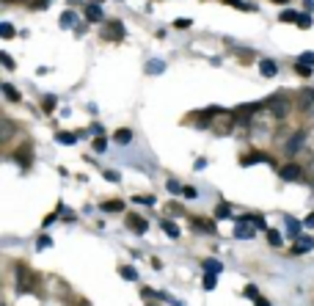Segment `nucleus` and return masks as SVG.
I'll return each instance as SVG.
<instances>
[{
    "mask_svg": "<svg viewBox=\"0 0 314 306\" xmlns=\"http://www.w3.org/2000/svg\"><path fill=\"white\" fill-rule=\"evenodd\" d=\"M306 144H311V146H314V127L309 130V138H306Z\"/></svg>",
    "mask_w": 314,
    "mask_h": 306,
    "instance_id": "nucleus-51",
    "label": "nucleus"
},
{
    "mask_svg": "<svg viewBox=\"0 0 314 306\" xmlns=\"http://www.w3.org/2000/svg\"><path fill=\"white\" fill-rule=\"evenodd\" d=\"M50 246H53V240H50L47 235H42V237L36 240V248H39V251H44V248H50Z\"/></svg>",
    "mask_w": 314,
    "mask_h": 306,
    "instance_id": "nucleus-36",
    "label": "nucleus"
},
{
    "mask_svg": "<svg viewBox=\"0 0 314 306\" xmlns=\"http://www.w3.org/2000/svg\"><path fill=\"white\" fill-rule=\"evenodd\" d=\"M254 232H256V226H254V223H248L245 218H240L234 223V237H237V240H251Z\"/></svg>",
    "mask_w": 314,
    "mask_h": 306,
    "instance_id": "nucleus-6",
    "label": "nucleus"
},
{
    "mask_svg": "<svg viewBox=\"0 0 314 306\" xmlns=\"http://www.w3.org/2000/svg\"><path fill=\"white\" fill-rule=\"evenodd\" d=\"M193 232H207V235H215V223L207 221V218H196L193 221Z\"/></svg>",
    "mask_w": 314,
    "mask_h": 306,
    "instance_id": "nucleus-15",
    "label": "nucleus"
},
{
    "mask_svg": "<svg viewBox=\"0 0 314 306\" xmlns=\"http://www.w3.org/2000/svg\"><path fill=\"white\" fill-rule=\"evenodd\" d=\"M276 3H286V0H276Z\"/></svg>",
    "mask_w": 314,
    "mask_h": 306,
    "instance_id": "nucleus-52",
    "label": "nucleus"
},
{
    "mask_svg": "<svg viewBox=\"0 0 314 306\" xmlns=\"http://www.w3.org/2000/svg\"><path fill=\"white\" fill-rule=\"evenodd\" d=\"M243 295H245V298H254V301H256V298H259V290L254 287V284H248V287L243 290Z\"/></svg>",
    "mask_w": 314,
    "mask_h": 306,
    "instance_id": "nucleus-39",
    "label": "nucleus"
},
{
    "mask_svg": "<svg viewBox=\"0 0 314 306\" xmlns=\"http://www.w3.org/2000/svg\"><path fill=\"white\" fill-rule=\"evenodd\" d=\"M42 105L47 108V111H53V108H56V97H44V102Z\"/></svg>",
    "mask_w": 314,
    "mask_h": 306,
    "instance_id": "nucleus-45",
    "label": "nucleus"
},
{
    "mask_svg": "<svg viewBox=\"0 0 314 306\" xmlns=\"http://www.w3.org/2000/svg\"><path fill=\"white\" fill-rule=\"evenodd\" d=\"M105 149H108V138H102V135H99V138L97 141H94V152H105Z\"/></svg>",
    "mask_w": 314,
    "mask_h": 306,
    "instance_id": "nucleus-35",
    "label": "nucleus"
},
{
    "mask_svg": "<svg viewBox=\"0 0 314 306\" xmlns=\"http://www.w3.org/2000/svg\"><path fill=\"white\" fill-rule=\"evenodd\" d=\"M254 306H270V301H268V298H256Z\"/></svg>",
    "mask_w": 314,
    "mask_h": 306,
    "instance_id": "nucleus-48",
    "label": "nucleus"
},
{
    "mask_svg": "<svg viewBox=\"0 0 314 306\" xmlns=\"http://www.w3.org/2000/svg\"><path fill=\"white\" fill-rule=\"evenodd\" d=\"M0 61H3V66H6V69H14V61H11L9 53H0Z\"/></svg>",
    "mask_w": 314,
    "mask_h": 306,
    "instance_id": "nucleus-41",
    "label": "nucleus"
},
{
    "mask_svg": "<svg viewBox=\"0 0 314 306\" xmlns=\"http://www.w3.org/2000/svg\"><path fill=\"white\" fill-rule=\"evenodd\" d=\"M311 105H314V88H306V91H300L298 108H300V111H309Z\"/></svg>",
    "mask_w": 314,
    "mask_h": 306,
    "instance_id": "nucleus-13",
    "label": "nucleus"
},
{
    "mask_svg": "<svg viewBox=\"0 0 314 306\" xmlns=\"http://www.w3.org/2000/svg\"><path fill=\"white\" fill-rule=\"evenodd\" d=\"M97 3H99V0H97Z\"/></svg>",
    "mask_w": 314,
    "mask_h": 306,
    "instance_id": "nucleus-53",
    "label": "nucleus"
},
{
    "mask_svg": "<svg viewBox=\"0 0 314 306\" xmlns=\"http://www.w3.org/2000/svg\"><path fill=\"white\" fill-rule=\"evenodd\" d=\"M113 141H116V144H121V146H127L129 141H133V130H127V127L116 130V133H113Z\"/></svg>",
    "mask_w": 314,
    "mask_h": 306,
    "instance_id": "nucleus-16",
    "label": "nucleus"
},
{
    "mask_svg": "<svg viewBox=\"0 0 314 306\" xmlns=\"http://www.w3.org/2000/svg\"><path fill=\"white\" fill-rule=\"evenodd\" d=\"M166 188H168V193H182V190H185L176 180H168V185H166Z\"/></svg>",
    "mask_w": 314,
    "mask_h": 306,
    "instance_id": "nucleus-38",
    "label": "nucleus"
},
{
    "mask_svg": "<svg viewBox=\"0 0 314 306\" xmlns=\"http://www.w3.org/2000/svg\"><path fill=\"white\" fill-rule=\"evenodd\" d=\"M201 268L207 270V273H221V270H223V262H221V260H213V257H207V260L201 262Z\"/></svg>",
    "mask_w": 314,
    "mask_h": 306,
    "instance_id": "nucleus-17",
    "label": "nucleus"
},
{
    "mask_svg": "<svg viewBox=\"0 0 314 306\" xmlns=\"http://www.w3.org/2000/svg\"><path fill=\"white\" fill-rule=\"evenodd\" d=\"M163 69H166V64H163L160 58H154V61H149V64H146V72L149 74H160Z\"/></svg>",
    "mask_w": 314,
    "mask_h": 306,
    "instance_id": "nucleus-23",
    "label": "nucleus"
},
{
    "mask_svg": "<svg viewBox=\"0 0 314 306\" xmlns=\"http://www.w3.org/2000/svg\"><path fill=\"white\" fill-rule=\"evenodd\" d=\"M226 3H231L234 9H245V11H256V6H251V3H243V0H226Z\"/></svg>",
    "mask_w": 314,
    "mask_h": 306,
    "instance_id": "nucleus-32",
    "label": "nucleus"
},
{
    "mask_svg": "<svg viewBox=\"0 0 314 306\" xmlns=\"http://www.w3.org/2000/svg\"><path fill=\"white\" fill-rule=\"evenodd\" d=\"M119 276L124 278V282H135V278H138V270H135V268H127V265H124V268H119Z\"/></svg>",
    "mask_w": 314,
    "mask_h": 306,
    "instance_id": "nucleus-25",
    "label": "nucleus"
},
{
    "mask_svg": "<svg viewBox=\"0 0 314 306\" xmlns=\"http://www.w3.org/2000/svg\"><path fill=\"white\" fill-rule=\"evenodd\" d=\"M298 61H303V64H309V66H314V53H303Z\"/></svg>",
    "mask_w": 314,
    "mask_h": 306,
    "instance_id": "nucleus-43",
    "label": "nucleus"
},
{
    "mask_svg": "<svg viewBox=\"0 0 314 306\" xmlns=\"http://www.w3.org/2000/svg\"><path fill=\"white\" fill-rule=\"evenodd\" d=\"M105 39H113V42H121V39H124V25H121L119 19H113V22L105 28Z\"/></svg>",
    "mask_w": 314,
    "mask_h": 306,
    "instance_id": "nucleus-7",
    "label": "nucleus"
},
{
    "mask_svg": "<svg viewBox=\"0 0 314 306\" xmlns=\"http://www.w3.org/2000/svg\"><path fill=\"white\" fill-rule=\"evenodd\" d=\"M229 215H231V207H229L226 201H221V204L215 207V218H229Z\"/></svg>",
    "mask_w": 314,
    "mask_h": 306,
    "instance_id": "nucleus-28",
    "label": "nucleus"
},
{
    "mask_svg": "<svg viewBox=\"0 0 314 306\" xmlns=\"http://www.w3.org/2000/svg\"><path fill=\"white\" fill-rule=\"evenodd\" d=\"M86 19H88V22H102V19H105V14H102V9H99V3H88V6H86Z\"/></svg>",
    "mask_w": 314,
    "mask_h": 306,
    "instance_id": "nucleus-12",
    "label": "nucleus"
},
{
    "mask_svg": "<svg viewBox=\"0 0 314 306\" xmlns=\"http://www.w3.org/2000/svg\"><path fill=\"white\" fill-rule=\"evenodd\" d=\"M298 28H303V31L311 28V14H300L298 17Z\"/></svg>",
    "mask_w": 314,
    "mask_h": 306,
    "instance_id": "nucleus-34",
    "label": "nucleus"
},
{
    "mask_svg": "<svg viewBox=\"0 0 314 306\" xmlns=\"http://www.w3.org/2000/svg\"><path fill=\"white\" fill-rule=\"evenodd\" d=\"M102 210H105V213H121V210H124V201L111 199V201H105V204H102Z\"/></svg>",
    "mask_w": 314,
    "mask_h": 306,
    "instance_id": "nucleus-22",
    "label": "nucleus"
},
{
    "mask_svg": "<svg viewBox=\"0 0 314 306\" xmlns=\"http://www.w3.org/2000/svg\"><path fill=\"white\" fill-rule=\"evenodd\" d=\"M168 213H171V215H182V204H171V207H168Z\"/></svg>",
    "mask_w": 314,
    "mask_h": 306,
    "instance_id": "nucleus-46",
    "label": "nucleus"
},
{
    "mask_svg": "<svg viewBox=\"0 0 314 306\" xmlns=\"http://www.w3.org/2000/svg\"><path fill=\"white\" fill-rule=\"evenodd\" d=\"M268 243L273 248H281L284 246V237H281V232H276V229H268Z\"/></svg>",
    "mask_w": 314,
    "mask_h": 306,
    "instance_id": "nucleus-21",
    "label": "nucleus"
},
{
    "mask_svg": "<svg viewBox=\"0 0 314 306\" xmlns=\"http://www.w3.org/2000/svg\"><path fill=\"white\" fill-rule=\"evenodd\" d=\"M265 108H268L276 119H286L292 105H290V99H286V94H273L270 99H265Z\"/></svg>",
    "mask_w": 314,
    "mask_h": 306,
    "instance_id": "nucleus-3",
    "label": "nucleus"
},
{
    "mask_svg": "<svg viewBox=\"0 0 314 306\" xmlns=\"http://www.w3.org/2000/svg\"><path fill=\"white\" fill-rule=\"evenodd\" d=\"M215 284H218V273H207V276H204V290H215Z\"/></svg>",
    "mask_w": 314,
    "mask_h": 306,
    "instance_id": "nucleus-31",
    "label": "nucleus"
},
{
    "mask_svg": "<svg viewBox=\"0 0 314 306\" xmlns=\"http://www.w3.org/2000/svg\"><path fill=\"white\" fill-rule=\"evenodd\" d=\"M303 226H314V213H311V215H306V221H303Z\"/></svg>",
    "mask_w": 314,
    "mask_h": 306,
    "instance_id": "nucleus-50",
    "label": "nucleus"
},
{
    "mask_svg": "<svg viewBox=\"0 0 314 306\" xmlns=\"http://www.w3.org/2000/svg\"><path fill=\"white\" fill-rule=\"evenodd\" d=\"M306 138H309V133H295V135H292L290 144H286V155H295L298 149L306 144Z\"/></svg>",
    "mask_w": 314,
    "mask_h": 306,
    "instance_id": "nucleus-11",
    "label": "nucleus"
},
{
    "mask_svg": "<svg viewBox=\"0 0 314 306\" xmlns=\"http://www.w3.org/2000/svg\"><path fill=\"white\" fill-rule=\"evenodd\" d=\"M281 180L286 182H303V168L298 166V163H286V166H281Z\"/></svg>",
    "mask_w": 314,
    "mask_h": 306,
    "instance_id": "nucleus-5",
    "label": "nucleus"
},
{
    "mask_svg": "<svg viewBox=\"0 0 314 306\" xmlns=\"http://www.w3.org/2000/svg\"><path fill=\"white\" fill-rule=\"evenodd\" d=\"M298 11H292V9H284L281 14H278V19H281V22H298Z\"/></svg>",
    "mask_w": 314,
    "mask_h": 306,
    "instance_id": "nucleus-27",
    "label": "nucleus"
},
{
    "mask_svg": "<svg viewBox=\"0 0 314 306\" xmlns=\"http://www.w3.org/2000/svg\"><path fill=\"white\" fill-rule=\"evenodd\" d=\"M160 226H163V232H166L168 237H171V240H176V237H179V226H176V223L174 221H160Z\"/></svg>",
    "mask_w": 314,
    "mask_h": 306,
    "instance_id": "nucleus-19",
    "label": "nucleus"
},
{
    "mask_svg": "<svg viewBox=\"0 0 314 306\" xmlns=\"http://www.w3.org/2000/svg\"><path fill=\"white\" fill-rule=\"evenodd\" d=\"M182 196H185V199H196V190L193 188H185V190H182Z\"/></svg>",
    "mask_w": 314,
    "mask_h": 306,
    "instance_id": "nucleus-47",
    "label": "nucleus"
},
{
    "mask_svg": "<svg viewBox=\"0 0 314 306\" xmlns=\"http://www.w3.org/2000/svg\"><path fill=\"white\" fill-rule=\"evenodd\" d=\"M314 248V237H298V246L292 248L295 254H306V251Z\"/></svg>",
    "mask_w": 314,
    "mask_h": 306,
    "instance_id": "nucleus-18",
    "label": "nucleus"
},
{
    "mask_svg": "<svg viewBox=\"0 0 314 306\" xmlns=\"http://www.w3.org/2000/svg\"><path fill=\"white\" fill-rule=\"evenodd\" d=\"M0 36H3V39H11V36H14V28H11L9 22H3V25H0Z\"/></svg>",
    "mask_w": 314,
    "mask_h": 306,
    "instance_id": "nucleus-37",
    "label": "nucleus"
},
{
    "mask_svg": "<svg viewBox=\"0 0 314 306\" xmlns=\"http://www.w3.org/2000/svg\"><path fill=\"white\" fill-rule=\"evenodd\" d=\"M133 201H138V204H146V207H152V204H154V196H135Z\"/></svg>",
    "mask_w": 314,
    "mask_h": 306,
    "instance_id": "nucleus-40",
    "label": "nucleus"
},
{
    "mask_svg": "<svg viewBox=\"0 0 314 306\" xmlns=\"http://www.w3.org/2000/svg\"><path fill=\"white\" fill-rule=\"evenodd\" d=\"M39 287V276L31 270V265H17V290L19 292H36Z\"/></svg>",
    "mask_w": 314,
    "mask_h": 306,
    "instance_id": "nucleus-2",
    "label": "nucleus"
},
{
    "mask_svg": "<svg viewBox=\"0 0 314 306\" xmlns=\"http://www.w3.org/2000/svg\"><path fill=\"white\" fill-rule=\"evenodd\" d=\"M303 9H306V11H309V14H311V9H314V0H303Z\"/></svg>",
    "mask_w": 314,
    "mask_h": 306,
    "instance_id": "nucleus-49",
    "label": "nucleus"
},
{
    "mask_svg": "<svg viewBox=\"0 0 314 306\" xmlns=\"http://www.w3.org/2000/svg\"><path fill=\"white\" fill-rule=\"evenodd\" d=\"M127 226L133 229L135 235H146V229H149V223L141 218V215H127Z\"/></svg>",
    "mask_w": 314,
    "mask_h": 306,
    "instance_id": "nucleus-8",
    "label": "nucleus"
},
{
    "mask_svg": "<svg viewBox=\"0 0 314 306\" xmlns=\"http://www.w3.org/2000/svg\"><path fill=\"white\" fill-rule=\"evenodd\" d=\"M234 121H237V113H231V111H218V113H215V130L221 133V135H229L231 127H234Z\"/></svg>",
    "mask_w": 314,
    "mask_h": 306,
    "instance_id": "nucleus-4",
    "label": "nucleus"
},
{
    "mask_svg": "<svg viewBox=\"0 0 314 306\" xmlns=\"http://www.w3.org/2000/svg\"><path fill=\"white\" fill-rule=\"evenodd\" d=\"M105 180H111V182H121V176H119V171H105Z\"/></svg>",
    "mask_w": 314,
    "mask_h": 306,
    "instance_id": "nucleus-44",
    "label": "nucleus"
},
{
    "mask_svg": "<svg viewBox=\"0 0 314 306\" xmlns=\"http://www.w3.org/2000/svg\"><path fill=\"white\" fill-rule=\"evenodd\" d=\"M259 72H262L265 78H276V74H278V66H276V61H270V58L259 61Z\"/></svg>",
    "mask_w": 314,
    "mask_h": 306,
    "instance_id": "nucleus-14",
    "label": "nucleus"
},
{
    "mask_svg": "<svg viewBox=\"0 0 314 306\" xmlns=\"http://www.w3.org/2000/svg\"><path fill=\"white\" fill-rule=\"evenodd\" d=\"M0 88H3L6 99H11V102H19V94H17V88L11 86V83H3V86H0Z\"/></svg>",
    "mask_w": 314,
    "mask_h": 306,
    "instance_id": "nucleus-26",
    "label": "nucleus"
},
{
    "mask_svg": "<svg viewBox=\"0 0 314 306\" xmlns=\"http://www.w3.org/2000/svg\"><path fill=\"white\" fill-rule=\"evenodd\" d=\"M286 226H284V232H286V237H292V240H298L300 237V226H303V223H300L298 218H292V215H286Z\"/></svg>",
    "mask_w": 314,
    "mask_h": 306,
    "instance_id": "nucleus-10",
    "label": "nucleus"
},
{
    "mask_svg": "<svg viewBox=\"0 0 314 306\" xmlns=\"http://www.w3.org/2000/svg\"><path fill=\"white\" fill-rule=\"evenodd\" d=\"M0 127H3V135H0V138L9 141V138H11V130H14V127H11V121H9V119H3V124H0Z\"/></svg>",
    "mask_w": 314,
    "mask_h": 306,
    "instance_id": "nucleus-33",
    "label": "nucleus"
},
{
    "mask_svg": "<svg viewBox=\"0 0 314 306\" xmlns=\"http://www.w3.org/2000/svg\"><path fill=\"white\" fill-rule=\"evenodd\" d=\"M190 25H193V22H190V19H185V17H182V19H176V22H174V28H179V31H188Z\"/></svg>",
    "mask_w": 314,
    "mask_h": 306,
    "instance_id": "nucleus-42",
    "label": "nucleus"
},
{
    "mask_svg": "<svg viewBox=\"0 0 314 306\" xmlns=\"http://www.w3.org/2000/svg\"><path fill=\"white\" fill-rule=\"evenodd\" d=\"M295 72H298V74H303V78H309V74H311L314 69H311L309 64H303V61H298V64H295Z\"/></svg>",
    "mask_w": 314,
    "mask_h": 306,
    "instance_id": "nucleus-30",
    "label": "nucleus"
},
{
    "mask_svg": "<svg viewBox=\"0 0 314 306\" xmlns=\"http://www.w3.org/2000/svg\"><path fill=\"white\" fill-rule=\"evenodd\" d=\"M74 25V14L72 11H64V14H61V28H72Z\"/></svg>",
    "mask_w": 314,
    "mask_h": 306,
    "instance_id": "nucleus-29",
    "label": "nucleus"
},
{
    "mask_svg": "<svg viewBox=\"0 0 314 306\" xmlns=\"http://www.w3.org/2000/svg\"><path fill=\"white\" fill-rule=\"evenodd\" d=\"M254 163H276L270 158V155H265V152H254V155H248V158H240V166H254Z\"/></svg>",
    "mask_w": 314,
    "mask_h": 306,
    "instance_id": "nucleus-9",
    "label": "nucleus"
},
{
    "mask_svg": "<svg viewBox=\"0 0 314 306\" xmlns=\"http://www.w3.org/2000/svg\"><path fill=\"white\" fill-rule=\"evenodd\" d=\"M248 223H254L256 229H268V221H265V215H259V213H248V215H243Z\"/></svg>",
    "mask_w": 314,
    "mask_h": 306,
    "instance_id": "nucleus-20",
    "label": "nucleus"
},
{
    "mask_svg": "<svg viewBox=\"0 0 314 306\" xmlns=\"http://www.w3.org/2000/svg\"><path fill=\"white\" fill-rule=\"evenodd\" d=\"M273 119H276V116H273L268 108H265L259 116L254 113V116L248 119V133L254 135V138H265V135H270L273 133Z\"/></svg>",
    "mask_w": 314,
    "mask_h": 306,
    "instance_id": "nucleus-1",
    "label": "nucleus"
},
{
    "mask_svg": "<svg viewBox=\"0 0 314 306\" xmlns=\"http://www.w3.org/2000/svg\"><path fill=\"white\" fill-rule=\"evenodd\" d=\"M56 141H58V144H64V146H72L74 141H77V135H74V133H58Z\"/></svg>",
    "mask_w": 314,
    "mask_h": 306,
    "instance_id": "nucleus-24",
    "label": "nucleus"
}]
</instances>
